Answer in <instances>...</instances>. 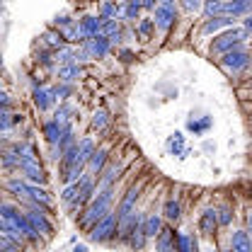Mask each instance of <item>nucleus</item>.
<instances>
[{
  "mask_svg": "<svg viewBox=\"0 0 252 252\" xmlns=\"http://www.w3.org/2000/svg\"><path fill=\"white\" fill-rule=\"evenodd\" d=\"M138 194H141V187H131L128 191L124 194V199H122V204H119V209H117V216L119 220H126L136 209V199H138Z\"/></svg>",
  "mask_w": 252,
  "mask_h": 252,
  "instance_id": "obj_9",
  "label": "nucleus"
},
{
  "mask_svg": "<svg viewBox=\"0 0 252 252\" xmlns=\"http://www.w3.org/2000/svg\"><path fill=\"white\" fill-rule=\"evenodd\" d=\"M230 220H233V211H230V206L219 209V223L220 225H230Z\"/></svg>",
  "mask_w": 252,
  "mask_h": 252,
  "instance_id": "obj_31",
  "label": "nucleus"
},
{
  "mask_svg": "<svg viewBox=\"0 0 252 252\" xmlns=\"http://www.w3.org/2000/svg\"><path fill=\"white\" fill-rule=\"evenodd\" d=\"M143 7H156V0H143Z\"/></svg>",
  "mask_w": 252,
  "mask_h": 252,
  "instance_id": "obj_40",
  "label": "nucleus"
},
{
  "mask_svg": "<svg viewBox=\"0 0 252 252\" xmlns=\"http://www.w3.org/2000/svg\"><path fill=\"white\" fill-rule=\"evenodd\" d=\"M230 250L233 252H252L250 233H245V230L233 233V238H230Z\"/></svg>",
  "mask_w": 252,
  "mask_h": 252,
  "instance_id": "obj_15",
  "label": "nucleus"
},
{
  "mask_svg": "<svg viewBox=\"0 0 252 252\" xmlns=\"http://www.w3.org/2000/svg\"><path fill=\"white\" fill-rule=\"evenodd\" d=\"M248 228H250V233H252V211L248 214Z\"/></svg>",
  "mask_w": 252,
  "mask_h": 252,
  "instance_id": "obj_41",
  "label": "nucleus"
},
{
  "mask_svg": "<svg viewBox=\"0 0 252 252\" xmlns=\"http://www.w3.org/2000/svg\"><path fill=\"white\" fill-rule=\"evenodd\" d=\"M114 12H117V7H114V5H109V2L102 7V17H104V20H107L109 15H114Z\"/></svg>",
  "mask_w": 252,
  "mask_h": 252,
  "instance_id": "obj_38",
  "label": "nucleus"
},
{
  "mask_svg": "<svg viewBox=\"0 0 252 252\" xmlns=\"http://www.w3.org/2000/svg\"><path fill=\"white\" fill-rule=\"evenodd\" d=\"M51 102H56L51 90H34V104L39 107V112H46Z\"/></svg>",
  "mask_w": 252,
  "mask_h": 252,
  "instance_id": "obj_21",
  "label": "nucleus"
},
{
  "mask_svg": "<svg viewBox=\"0 0 252 252\" xmlns=\"http://www.w3.org/2000/svg\"><path fill=\"white\" fill-rule=\"evenodd\" d=\"M245 30H248V32H250V34H252V15H250V17H248V20H245Z\"/></svg>",
  "mask_w": 252,
  "mask_h": 252,
  "instance_id": "obj_39",
  "label": "nucleus"
},
{
  "mask_svg": "<svg viewBox=\"0 0 252 252\" xmlns=\"http://www.w3.org/2000/svg\"><path fill=\"white\" fill-rule=\"evenodd\" d=\"M143 220H146V216L138 220V225L131 230V235H128V240H126V245H128L131 250H143V245H146V240H148L146 228H143Z\"/></svg>",
  "mask_w": 252,
  "mask_h": 252,
  "instance_id": "obj_12",
  "label": "nucleus"
},
{
  "mask_svg": "<svg viewBox=\"0 0 252 252\" xmlns=\"http://www.w3.org/2000/svg\"><path fill=\"white\" fill-rule=\"evenodd\" d=\"M70 114H73V109L63 104V107H59V109H56V117H54V119H56V122H61L63 126H68V124H65V122L70 119Z\"/></svg>",
  "mask_w": 252,
  "mask_h": 252,
  "instance_id": "obj_29",
  "label": "nucleus"
},
{
  "mask_svg": "<svg viewBox=\"0 0 252 252\" xmlns=\"http://www.w3.org/2000/svg\"><path fill=\"white\" fill-rule=\"evenodd\" d=\"M248 34H250L248 30H235V27H233V30H228V32H223L220 36H216V41H214V46H211V54L223 56V54H228V51L238 49Z\"/></svg>",
  "mask_w": 252,
  "mask_h": 252,
  "instance_id": "obj_2",
  "label": "nucleus"
},
{
  "mask_svg": "<svg viewBox=\"0 0 252 252\" xmlns=\"http://www.w3.org/2000/svg\"><path fill=\"white\" fill-rule=\"evenodd\" d=\"M250 10H252V0H228L223 5V15H230V17L248 15Z\"/></svg>",
  "mask_w": 252,
  "mask_h": 252,
  "instance_id": "obj_13",
  "label": "nucleus"
},
{
  "mask_svg": "<svg viewBox=\"0 0 252 252\" xmlns=\"http://www.w3.org/2000/svg\"><path fill=\"white\" fill-rule=\"evenodd\" d=\"M112 196H114V187H104L99 194H97V199L90 201V206L85 209V214H83V219H80V225H83L85 230H93L94 223L102 220L107 214H109Z\"/></svg>",
  "mask_w": 252,
  "mask_h": 252,
  "instance_id": "obj_1",
  "label": "nucleus"
},
{
  "mask_svg": "<svg viewBox=\"0 0 252 252\" xmlns=\"http://www.w3.org/2000/svg\"><path fill=\"white\" fill-rule=\"evenodd\" d=\"M223 5H225V2H220V0H204V10H206L209 17L223 15Z\"/></svg>",
  "mask_w": 252,
  "mask_h": 252,
  "instance_id": "obj_27",
  "label": "nucleus"
},
{
  "mask_svg": "<svg viewBox=\"0 0 252 252\" xmlns=\"http://www.w3.org/2000/svg\"><path fill=\"white\" fill-rule=\"evenodd\" d=\"M117 32H119V22H117V20H107V22H104V27H102V34H104V36H112V34H117Z\"/></svg>",
  "mask_w": 252,
  "mask_h": 252,
  "instance_id": "obj_33",
  "label": "nucleus"
},
{
  "mask_svg": "<svg viewBox=\"0 0 252 252\" xmlns=\"http://www.w3.org/2000/svg\"><path fill=\"white\" fill-rule=\"evenodd\" d=\"M206 252H219V250H214V248H209V250H206Z\"/></svg>",
  "mask_w": 252,
  "mask_h": 252,
  "instance_id": "obj_43",
  "label": "nucleus"
},
{
  "mask_svg": "<svg viewBox=\"0 0 252 252\" xmlns=\"http://www.w3.org/2000/svg\"><path fill=\"white\" fill-rule=\"evenodd\" d=\"M182 148H185V136L182 133H175V138H170V151L180 153Z\"/></svg>",
  "mask_w": 252,
  "mask_h": 252,
  "instance_id": "obj_32",
  "label": "nucleus"
},
{
  "mask_svg": "<svg viewBox=\"0 0 252 252\" xmlns=\"http://www.w3.org/2000/svg\"><path fill=\"white\" fill-rule=\"evenodd\" d=\"M80 27H83V32H85L88 39H93V36H97V34H102L104 17H85V20L80 22Z\"/></svg>",
  "mask_w": 252,
  "mask_h": 252,
  "instance_id": "obj_17",
  "label": "nucleus"
},
{
  "mask_svg": "<svg viewBox=\"0 0 252 252\" xmlns=\"http://www.w3.org/2000/svg\"><path fill=\"white\" fill-rule=\"evenodd\" d=\"M109 46H112V41H109L104 34H97L93 39H85V41H83V51H85L88 56H94V59H102V56L109 51Z\"/></svg>",
  "mask_w": 252,
  "mask_h": 252,
  "instance_id": "obj_6",
  "label": "nucleus"
},
{
  "mask_svg": "<svg viewBox=\"0 0 252 252\" xmlns=\"http://www.w3.org/2000/svg\"><path fill=\"white\" fill-rule=\"evenodd\" d=\"M153 30H156V20H143V22L138 25V32H141V36H143V39H148Z\"/></svg>",
  "mask_w": 252,
  "mask_h": 252,
  "instance_id": "obj_30",
  "label": "nucleus"
},
{
  "mask_svg": "<svg viewBox=\"0 0 252 252\" xmlns=\"http://www.w3.org/2000/svg\"><path fill=\"white\" fill-rule=\"evenodd\" d=\"M17 170H22L30 182H44V180H46L41 165L36 162V158H20V167H17Z\"/></svg>",
  "mask_w": 252,
  "mask_h": 252,
  "instance_id": "obj_8",
  "label": "nucleus"
},
{
  "mask_svg": "<svg viewBox=\"0 0 252 252\" xmlns=\"http://www.w3.org/2000/svg\"><path fill=\"white\" fill-rule=\"evenodd\" d=\"M209 124H211V119H204V122H199V124H194V122H191V124H189V128H191L194 133H201V131H204Z\"/></svg>",
  "mask_w": 252,
  "mask_h": 252,
  "instance_id": "obj_36",
  "label": "nucleus"
},
{
  "mask_svg": "<svg viewBox=\"0 0 252 252\" xmlns=\"http://www.w3.org/2000/svg\"><path fill=\"white\" fill-rule=\"evenodd\" d=\"M220 65H223L228 73H240L243 68H248V65H250V54H248L243 46H238V49H233V51L223 54Z\"/></svg>",
  "mask_w": 252,
  "mask_h": 252,
  "instance_id": "obj_4",
  "label": "nucleus"
},
{
  "mask_svg": "<svg viewBox=\"0 0 252 252\" xmlns=\"http://www.w3.org/2000/svg\"><path fill=\"white\" fill-rule=\"evenodd\" d=\"M104 124H107V112H104V109L94 112V117H93V126H94V128H104Z\"/></svg>",
  "mask_w": 252,
  "mask_h": 252,
  "instance_id": "obj_34",
  "label": "nucleus"
},
{
  "mask_svg": "<svg viewBox=\"0 0 252 252\" xmlns=\"http://www.w3.org/2000/svg\"><path fill=\"white\" fill-rule=\"evenodd\" d=\"M201 2H204V0H182V5H185L187 10H191V12H194V10H199V7H201Z\"/></svg>",
  "mask_w": 252,
  "mask_h": 252,
  "instance_id": "obj_37",
  "label": "nucleus"
},
{
  "mask_svg": "<svg viewBox=\"0 0 252 252\" xmlns=\"http://www.w3.org/2000/svg\"><path fill=\"white\" fill-rule=\"evenodd\" d=\"M0 252H22V243L12 240V238H2L0 235Z\"/></svg>",
  "mask_w": 252,
  "mask_h": 252,
  "instance_id": "obj_28",
  "label": "nucleus"
},
{
  "mask_svg": "<svg viewBox=\"0 0 252 252\" xmlns=\"http://www.w3.org/2000/svg\"><path fill=\"white\" fill-rule=\"evenodd\" d=\"M119 230V216H117V211L112 214H107L102 220H97L93 225V230H90V240L93 243H107V240H112L114 238V233Z\"/></svg>",
  "mask_w": 252,
  "mask_h": 252,
  "instance_id": "obj_3",
  "label": "nucleus"
},
{
  "mask_svg": "<svg viewBox=\"0 0 252 252\" xmlns=\"http://www.w3.org/2000/svg\"><path fill=\"white\" fill-rule=\"evenodd\" d=\"M156 27L162 32H167L172 27V22L177 20V10L172 7V5H158L156 7Z\"/></svg>",
  "mask_w": 252,
  "mask_h": 252,
  "instance_id": "obj_7",
  "label": "nucleus"
},
{
  "mask_svg": "<svg viewBox=\"0 0 252 252\" xmlns=\"http://www.w3.org/2000/svg\"><path fill=\"white\" fill-rule=\"evenodd\" d=\"M104 162H107V151L104 148H99V151H94L93 158H90V172L93 175H102L104 172Z\"/></svg>",
  "mask_w": 252,
  "mask_h": 252,
  "instance_id": "obj_19",
  "label": "nucleus"
},
{
  "mask_svg": "<svg viewBox=\"0 0 252 252\" xmlns=\"http://www.w3.org/2000/svg\"><path fill=\"white\" fill-rule=\"evenodd\" d=\"M180 214H182V209H180V201H175V199H167V201H165V206H162V216L170 220V223H175V220H180Z\"/></svg>",
  "mask_w": 252,
  "mask_h": 252,
  "instance_id": "obj_23",
  "label": "nucleus"
},
{
  "mask_svg": "<svg viewBox=\"0 0 252 252\" xmlns=\"http://www.w3.org/2000/svg\"><path fill=\"white\" fill-rule=\"evenodd\" d=\"M63 131H65V126L61 122H56V119H51V122L44 124V136H46V141L51 146H59V141L63 138Z\"/></svg>",
  "mask_w": 252,
  "mask_h": 252,
  "instance_id": "obj_14",
  "label": "nucleus"
},
{
  "mask_svg": "<svg viewBox=\"0 0 252 252\" xmlns=\"http://www.w3.org/2000/svg\"><path fill=\"white\" fill-rule=\"evenodd\" d=\"M228 252H233V250H228Z\"/></svg>",
  "mask_w": 252,
  "mask_h": 252,
  "instance_id": "obj_44",
  "label": "nucleus"
},
{
  "mask_svg": "<svg viewBox=\"0 0 252 252\" xmlns=\"http://www.w3.org/2000/svg\"><path fill=\"white\" fill-rule=\"evenodd\" d=\"M160 5H172V0H160Z\"/></svg>",
  "mask_w": 252,
  "mask_h": 252,
  "instance_id": "obj_42",
  "label": "nucleus"
},
{
  "mask_svg": "<svg viewBox=\"0 0 252 252\" xmlns=\"http://www.w3.org/2000/svg\"><path fill=\"white\" fill-rule=\"evenodd\" d=\"M219 211L216 209H206L204 214H201V219H199V230H201V235H206V238H211L214 233H216V228H219Z\"/></svg>",
  "mask_w": 252,
  "mask_h": 252,
  "instance_id": "obj_10",
  "label": "nucleus"
},
{
  "mask_svg": "<svg viewBox=\"0 0 252 252\" xmlns=\"http://www.w3.org/2000/svg\"><path fill=\"white\" fill-rule=\"evenodd\" d=\"M78 75H80L78 63H65V65H61V70H59V78H61L63 83H70V80H75Z\"/></svg>",
  "mask_w": 252,
  "mask_h": 252,
  "instance_id": "obj_24",
  "label": "nucleus"
},
{
  "mask_svg": "<svg viewBox=\"0 0 252 252\" xmlns=\"http://www.w3.org/2000/svg\"><path fill=\"white\" fill-rule=\"evenodd\" d=\"M65 41H68V39H65L63 32H46V34H44V44H46L49 49H56V51H59V49L65 46Z\"/></svg>",
  "mask_w": 252,
  "mask_h": 252,
  "instance_id": "obj_20",
  "label": "nucleus"
},
{
  "mask_svg": "<svg viewBox=\"0 0 252 252\" xmlns=\"http://www.w3.org/2000/svg\"><path fill=\"white\" fill-rule=\"evenodd\" d=\"M27 219L32 220V225L36 228L39 235H44V238H51V235H54V225H51V220L46 219V211H44V209L32 206L30 211H27Z\"/></svg>",
  "mask_w": 252,
  "mask_h": 252,
  "instance_id": "obj_5",
  "label": "nucleus"
},
{
  "mask_svg": "<svg viewBox=\"0 0 252 252\" xmlns=\"http://www.w3.org/2000/svg\"><path fill=\"white\" fill-rule=\"evenodd\" d=\"M80 194H83V185H80V180H78V182H70L68 187L63 189V194H61L63 204H68V206H70V204H73V201H75Z\"/></svg>",
  "mask_w": 252,
  "mask_h": 252,
  "instance_id": "obj_22",
  "label": "nucleus"
},
{
  "mask_svg": "<svg viewBox=\"0 0 252 252\" xmlns=\"http://www.w3.org/2000/svg\"><path fill=\"white\" fill-rule=\"evenodd\" d=\"M175 250L177 252H194V238H191V235H185V233H177Z\"/></svg>",
  "mask_w": 252,
  "mask_h": 252,
  "instance_id": "obj_25",
  "label": "nucleus"
},
{
  "mask_svg": "<svg viewBox=\"0 0 252 252\" xmlns=\"http://www.w3.org/2000/svg\"><path fill=\"white\" fill-rule=\"evenodd\" d=\"M143 228H146V235H148V238H158V233L162 230V219H160V214H151V216H146Z\"/></svg>",
  "mask_w": 252,
  "mask_h": 252,
  "instance_id": "obj_18",
  "label": "nucleus"
},
{
  "mask_svg": "<svg viewBox=\"0 0 252 252\" xmlns=\"http://www.w3.org/2000/svg\"><path fill=\"white\" fill-rule=\"evenodd\" d=\"M117 175H119V167H117V165H109V167L104 170V177L99 180L102 189H104V187H114V180H117Z\"/></svg>",
  "mask_w": 252,
  "mask_h": 252,
  "instance_id": "obj_26",
  "label": "nucleus"
},
{
  "mask_svg": "<svg viewBox=\"0 0 252 252\" xmlns=\"http://www.w3.org/2000/svg\"><path fill=\"white\" fill-rule=\"evenodd\" d=\"M138 10H141V5H136V2H128V7L124 10V15L128 20H133V17H138Z\"/></svg>",
  "mask_w": 252,
  "mask_h": 252,
  "instance_id": "obj_35",
  "label": "nucleus"
},
{
  "mask_svg": "<svg viewBox=\"0 0 252 252\" xmlns=\"http://www.w3.org/2000/svg\"><path fill=\"white\" fill-rule=\"evenodd\" d=\"M233 22H235V17H230V15H216L204 25V34H214V32L223 30V27H233Z\"/></svg>",
  "mask_w": 252,
  "mask_h": 252,
  "instance_id": "obj_16",
  "label": "nucleus"
},
{
  "mask_svg": "<svg viewBox=\"0 0 252 252\" xmlns=\"http://www.w3.org/2000/svg\"><path fill=\"white\" fill-rule=\"evenodd\" d=\"M175 240H177V233H175L170 225H162V230L158 233V238H156V250L158 252H175Z\"/></svg>",
  "mask_w": 252,
  "mask_h": 252,
  "instance_id": "obj_11",
  "label": "nucleus"
}]
</instances>
